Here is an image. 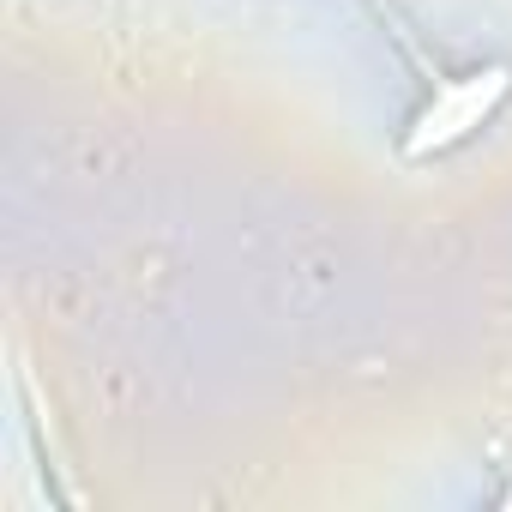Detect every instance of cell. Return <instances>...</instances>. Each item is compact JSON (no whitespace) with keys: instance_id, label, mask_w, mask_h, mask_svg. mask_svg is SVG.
<instances>
[{"instance_id":"1","label":"cell","mask_w":512,"mask_h":512,"mask_svg":"<svg viewBox=\"0 0 512 512\" xmlns=\"http://www.w3.org/2000/svg\"><path fill=\"white\" fill-rule=\"evenodd\" d=\"M506 91H512V67H482V73L446 85V91L416 115V127L404 133V157H434V151L458 145L464 133H476V127L500 109Z\"/></svg>"}]
</instances>
